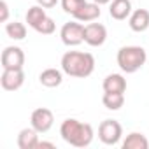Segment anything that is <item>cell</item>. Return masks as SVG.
Masks as SVG:
<instances>
[{"instance_id": "9c48e42d", "label": "cell", "mask_w": 149, "mask_h": 149, "mask_svg": "<svg viewBox=\"0 0 149 149\" xmlns=\"http://www.w3.org/2000/svg\"><path fill=\"white\" fill-rule=\"evenodd\" d=\"M105 39H107V28L102 23H90L84 26V42L86 44L98 47L105 42Z\"/></svg>"}, {"instance_id": "8992f818", "label": "cell", "mask_w": 149, "mask_h": 149, "mask_svg": "<svg viewBox=\"0 0 149 149\" xmlns=\"http://www.w3.org/2000/svg\"><path fill=\"white\" fill-rule=\"evenodd\" d=\"M25 83V72L23 68H4L0 76V84L6 91H16Z\"/></svg>"}, {"instance_id": "277c9868", "label": "cell", "mask_w": 149, "mask_h": 149, "mask_svg": "<svg viewBox=\"0 0 149 149\" xmlns=\"http://www.w3.org/2000/svg\"><path fill=\"white\" fill-rule=\"evenodd\" d=\"M123 137V126L116 119H105L98 126V139L105 146H116Z\"/></svg>"}, {"instance_id": "30bf717a", "label": "cell", "mask_w": 149, "mask_h": 149, "mask_svg": "<svg viewBox=\"0 0 149 149\" xmlns=\"http://www.w3.org/2000/svg\"><path fill=\"white\" fill-rule=\"evenodd\" d=\"M100 14H102V11H100V6H98V4H95V2H93V4L86 2L76 14H74V19H77V21H81V23H91V21L98 19Z\"/></svg>"}, {"instance_id": "ffe728a7", "label": "cell", "mask_w": 149, "mask_h": 149, "mask_svg": "<svg viewBox=\"0 0 149 149\" xmlns=\"http://www.w3.org/2000/svg\"><path fill=\"white\" fill-rule=\"evenodd\" d=\"M84 4H86V0H61V9H63L67 14L74 16Z\"/></svg>"}, {"instance_id": "ac0fdd59", "label": "cell", "mask_w": 149, "mask_h": 149, "mask_svg": "<svg viewBox=\"0 0 149 149\" xmlns=\"http://www.w3.org/2000/svg\"><path fill=\"white\" fill-rule=\"evenodd\" d=\"M102 102L109 111H118L125 104V95L123 93H107L105 91L104 97H102Z\"/></svg>"}, {"instance_id": "7a4b0ae2", "label": "cell", "mask_w": 149, "mask_h": 149, "mask_svg": "<svg viewBox=\"0 0 149 149\" xmlns=\"http://www.w3.org/2000/svg\"><path fill=\"white\" fill-rule=\"evenodd\" d=\"M60 135L61 139L74 146V147H88L93 142V128L88 123H81L74 118H68L61 123L60 126Z\"/></svg>"}, {"instance_id": "cb8c5ba5", "label": "cell", "mask_w": 149, "mask_h": 149, "mask_svg": "<svg viewBox=\"0 0 149 149\" xmlns=\"http://www.w3.org/2000/svg\"><path fill=\"white\" fill-rule=\"evenodd\" d=\"M37 147H54V144H53V142H44V140H40Z\"/></svg>"}, {"instance_id": "d4e9b609", "label": "cell", "mask_w": 149, "mask_h": 149, "mask_svg": "<svg viewBox=\"0 0 149 149\" xmlns=\"http://www.w3.org/2000/svg\"><path fill=\"white\" fill-rule=\"evenodd\" d=\"M93 2H95V4H98V6H104V4H109L111 0H93Z\"/></svg>"}, {"instance_id": "44dd1931", "label": "cell", "mask_w": 149, "mask_h": 149, "mask_svg": "<svg viewBox=\"0 0 149 149\" xmlns=\"http://www.w3.org/2000/svg\"><path fill=\"white\" fill-rule=\"evenodd\" d=\"M54 30H56V23H54V19H51L49 16L35 28V32H39V33H42V35H51V33H54Z\"/></svg>"}, {"instance_id": "5bb4252c", "label": "cell", "mask_w": 149, "mask_h": 149, "mask_svg": "<svg viewBox=\"0 0 149 149\" xmlns=\"http://www.w3.org/2000/svg\"><path fill=\"white\" fill-rule=\"evenodd\" d=\"M104 91H107V93H125L126 91V79L121 74H109L104 79Z\"/></svg>"}, {"instance_id": "d6986e66", "label": "cell", "mask_w": 149, "mask_h": 149, "mask_svg": "<svg viewBox=\"0 0 149 149\" xmlns=\"http://www.w3.org/2000/svg\"><path fill=\"white\" fill-rule=\"evenodd\" d=\"M6 33L14 40H23L26 37V26L19 21H11L6 25Z\"/></svg>"}, {"instance_id": "3957f363", "label": "cell", "mask_w": 149, "mask_h": 149, "mask_svg": "<svg viewBox=\"0 0 149 149\" xmlns=\"http://www.w3.org/2000/svg\"><path fill=\"white\" fill-rule=\"evenodd\" d=\"M118 65L123 72L126 74H133L137 72L147 60L146 49L140 46H125L118 51Z\"/></svg>"}, {"instance_id": "5b68a950", "label": "cell", "mask_w": 149, "mask_h": 149, "mask_svg": "<svg viewBox=\"0 0 149 149\" xmlns=\"http://www.w3.org/2000/svg\"><path fill=\"white\" fill-rule=\"evenodd\" d=\"M60 37H61V42L65 46H79L81 42H84V26L77 19L68 21L61 26Z\"/></svg>"}, {"instance_id": "7402d4cb", "label": "cell", "mask_w": 149, "mask_h": 149, "mask_svg": "<svg viewBox=\"0 0 149 149\" xmlns=\"http://www.w3.org/2000/svg\"><path fill=\"white\" fill-rule=\"evenodd\" d=\"M7 18H9V7H7V2H6V0H2V2H0V21L6 23Z\"/></svg>"}, {"instance_id": "6da1fadb", "label": "cell", "mask_w": 149, "mask_h": 149, "mask_svg": "<svg viewBox=\"0 0 149 149\" xmlns=\"http://www.w3.org/2000/svg\"><path fill=\"white\" fill-rule=\"evenodd\" d=\"M61 70L72 77H88L95 70V58L91 53L67 51L61 56Z\"/></svg>"}, {"instance_id": "8fae6325", "label": "cell", "mask_w": 149, "mask_h": 149, "mask_svg": "<svg viewBox=\"0 0 149 149\" xmlns=\"http://www.w3.org/2000/svg\"><path fill=\"white\" fill-rule=\"evenodd\" d=\"M39 132L32 126V128H23L18 135V146L19 149H35L39 146Z\"/></svg>"}, {"instance_id": "2e32d148", "label": "cell", "mask_w": 149, "mask_h": 149, "mask_svg": "<svg viewBox=\"0 0 149 149\" xmlns=\"http://www.w3.org/2000/svg\"><path fill=\"white\" fill-rule=\"evenodd\" d=\"M121 146H123V149H147L149 147V142H147V139L142 133L132 132V133L126 135V139L123 140Z\"/></svg>"}, {"instance_id": "603a6c76", "label": "cell", "mask_w": 149, "mask_h": 149, "mask_svg": "<svg viewBox=\"0 0 149 149\" xmlns=\"http://www.w3.org/2000/svg\"><path fill=\"white\" fill-rule=\"evenodd\" d=\"M56 2H58V0H37V4H39V6H42L44 9L54 7V6H56Z\"/></svg>"}, {"instance_id": "7c38bea8", "label": "cell", "mask_w": 149, "mask_h": 149, "mask_svg": "<svg viewBox=\"0 0 149 149\" xmlns=\"http://www.w3.org/2000/svg\"><path fill=\"white\" fill-rule=\"evenodd\" d=\"M130 28L133 32H146L149 28V11L147 9H137L130 14Z\"/></svg>"}, {"instance_id": "4fadbf2b", "label": "cell", "mask_w": 149, "mask_h": 149, "mask_svg": "<svg viewBox=\"0 0 149 149\" xmlns=\"http://www.w3.org/2000/svg\"><path fill=\"white\" fill-rule=\"evenodd\" d=\"M109 14H111V18H114L118 21H123V19L130 18L132 2L130 0H112V4L109 7Z\"/></svg>"}, {"instance_id": "e0dca14e", "label": "cell", "mask_w": 149, "mask_h": 149, "mask_svg": "<svg viewBox=\"0 0 149 149\" xmlns=\"http://www.w3.org/2000/svg\"><path fill=\"white\" fill-rule=\"evenodd\" d=\"M46 18H47V14H46V11H44L42 6H33V7H30V9L26 11V23H28V26H32L33 30H35Z\"/></svg>"}, {"instance_id": "ba28073f", "label": "cell", "mask_w": 149, "mask_h": 149, "mask_svg": "<svg viewBox=\"0 0 149 149\" xmlns=\"http://www.w3.org/2000/svg\"><path fill=\"white\" fill-rule=\"evenodd\" d=\"M53 121H54V116H53V112H51L49 109H46V107L35 109V111L32 112V118H30L32 126H33L39 133L49 132L51 126H53Z\"/></svg>"}, {"instance_id": "52a82bcc", "label": "cell", "mask_w": 149, "mask_h": 149, "mask_svg": "<svg viewBox=\"0 0 149 149\" xmlns=\"http://www.w3.org/2000/svg\"><path fill=\"white\" fill-rule=\"evenodd\" d=\"M2 68H23L25 65V53L18 46H9L2 51Z\"/></svg>"}, {"instance_id": "9a60e30c", "label": "cell", "mask_w": 149, "mask_h": 149, "mask_svg": "<svg viewBox=\"0 0 149 149\" xmlns=\"http://www.w3.org/2000/svg\"><path fill=\"white\" fill-rule=\"evenodd\" d=\"M39 81H40V84L46 86V88H56V86H60L61 81H63V74H61V70H58V68H46V70L40 72Z\"/></svg>"}]
</instances>
